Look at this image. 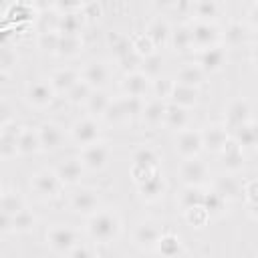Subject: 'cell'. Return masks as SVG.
I'll use <instances>...</instances> for the list:
<instances>
[{"label":"cell","mask_w":258,"mask_h":258,"mask_svg":"<svg viewBox=\"0 0 258 258\" xmlns=\"http://www.w3.org/2000/svg\"><path fill=\"white\" fill-rule=\"evenodd\" d=\"M67 258H97V254H95V250L91 248V246H85V244H79Z\"/></svg>","instance_id":"56"},{"label":"cell","mask_w":258,"mask_h":258,"mask_svg":"<svg viewBox=\"0 0 258 258\" xmlns=\"http://www.w3.org/2000/svg\"><path fill=\"white\" fill-rule=\"evenodd\" d=\"M56 99V93L52 89V85L44 79H36L30 81L24 89V101L28 103V107L36 109V111H44L48 109Z\"/></svg>","instance_id":"9"},{"label":"cell","mask_w":258,"mask_h":258,"mask_svg":"<svg viewBox=\"0 0 258 258\" xmlns=\"http://www.w3.org/2000/svg\"><path fill=\"white\" fill-rule=\"evenodd\" d=\"M103 121H105L107 125H111V127H119V125H125V123L131 121L129 115H127V111H125V107H123L121 97H115V99L111 101L109 109H107L105 115H103Z\"/></svg>","instance_id":"45"},{"label":"cell","mask_w":258,"mask_h":258,"mask_svg":"<svg viewBox=\"0 0 258 258\" xmlns=\"http://www.w3.org/2000/svg\"><path fill=\"white\" fill-rule=\"evenodd\" d=\"M220 157H222V165H224L226 173H232V175H238L244 169V165H246L244 149L234 139L228 141V145L224 147V151L220 153Z\"/></svg>","instance_id":"25"},{"label":"cell","mask_w":258,"mask_h":258,"mask_svg":"<svg viewBox=\"0 0 258 258\" xmlns=\"http://www.w3.org/2000/svg\"><path fill=\"white\" fill-rule=\"evenodd\" d=\"M204 208L210 212V218H220L226 214V208H228V202L210 185L208 191H206V200H204Z\"/></svg>","instance_id":"48"},{"label":"cell","mask_w":258,"mask_h":258,"mask_svg":"<svg viewBox=\"0 0 258 258\" xmlns=\"http://www.w3.org/2000/svg\"><path fill=\"white\" fill-rule=\"evenodd\" d=\"M69 208H71L73 214L89 218V216H93L95 212L101 210V196L93 187H79L71 194Z\"/></svg>","instance_id":"11"},{"label":"cell","mask_w":258,"mask_h":258,"mask_svg":"<svg viewBox=\"0 0 258 258\" xmlns=\"http://www.w3.org/2000/svg\"><path fill=\"white\" fill-rule=\"evenodd\" d=\"M111 75H113V69L107 60H101V58H93L89 62L83 64L81 69V79L93 89V91H103L109 81H111Z\"/></svg>","instance_id":"13"},{"label":"cell","mask_w":258,"mask_h":258,"mask_svg":"<svg viewBox=\"0 0 258 258\" xmlns=\"http://www.w3.org/2000/svg\"><path fill=\"white\" fill-rule=\"evenodd\" d=\"M20 125L16 121H8L0 125V157L4 161H10L18 155V135Z\"/></svg>","instance_id":"20"},{"label":"cell","mask_w":258,"mask_h":258,"mask_svg":"<svg viewBox=\"0 0 258 258\" xmlns=\"http://www.w3.org/2000/svg\"><path fill=\"white\" fill-rule=\"evenodd\" d=\"M113 157V147L109 141H97L93 145H87V147H81L79 151V159L83 163V167L87 171H103L107 169L109 161Z\"/></svg>","instance_id":"7"},{"label":"cell","mask_w":258,"mask_h":258,"mask_svg":"<svg viewBox=\"0 0 258 258\" xmlns=\"http://www.w3.org/2000/svg\"><path fill=\"white\" fill-rule=\"evenodd\" d=\"M85 232L95 244H101V246L113 244L119 240L123 232V218L115 208H109V206L101 208L99 212L87 218Z\"/></svg>","instance_id":"1"},{"label":"cell","mask_w":258,"mask_h":258,"mask_svg":"<svg viewBox=\"0 0 258 258\" xmlns=\"http://www.w3.org/2000/svg\"><path fill=\"white\" fill-rule=\"evenodd\" d=\"M161 236H163L161 224L151 218H145L135 224V228L131 232V244L141 252H151V250H157Z\"/></svg>","instance_id":"5"},{"label":"cell","mask_w":258,"mask_h":258,"mask_svg":"<svg viewBox=\"0 0 258 258\" xmlns=\"http://www.w3.org/2000/svg\"><path fill=\"white\" fill-rule=\"evenodd\" d=\"M171 28H173V26L167 22L165 16H155V18H151V20L147 22L145 32H147V36L153 40L155 48H165V46H169Z\"/></svg>","instance_id":"27"},{"label":"cell","mask_w":258,"mask_h":258,"mask_svg":"<svg viewBox=\"0 0 258 258\" xmlns=\"http://www.w3.org/2000/svg\"><path fill=\"white\" fill-rule=\"evenodd\" d=\"M83 16L85 18H99V16H103V6L99 2H87L85 10H83Z\"/></svg>","instance_id":"58"},{"label":"cell","mask_w":258,"mask_h":258,"mask_svg":"<svg viewBox=\"0 0 258 258\" xmlns=\"http://www.w3.org/2000/svg\"><path fill=\"white\" fill-rule=\"evenodd\" d=\"M206 191L208 187H191V185H183L177 196H175V204L177 208L181 210V214L189 208H198V206H204V200H206Z\"/></svg>","instance_id":"31"},{"label":"cell","mask_w":258,"mask_h":258,"mask_svg":"<svg viewBox=\"0 0 258 258\" xmlns=\"http://www.w3.org/2000/svg\"><path fill=\"white\" fill-rule=\"evenodd\" d=\"M28 185L32 189V194L38 198V200H56L60 194H62V181L60 177L56 175L54 169H48V167H42L38 171H34L28 179Z\"/></svg>","instance_id":"3"},{"label":"cell","mask_w":258,"mask_h":258,"mask_svg":"<svg viewBox=\"0 0 258 258\" xmlns=\"http://www.w3.org/2000/svg\"><path fill=\"white\" fill-rule=\"evenodd\" d=\"M175 89V79L169 75H159L155 79H151V97L159 99V101H169Z\"/></svg>","instance_id":"41"},{"label":"cell","mask_w":258,"mask_h":258,"mask_svg":"<svg viewBox=\"0 0 258 258\" xmlns=\"http://www.w3.org/2000/svg\"><path fill=\"white\" fill-rule=\"evenodd\" d=\"M58 42H60L58 30H38L36 34V46L44 54H56Z\"/></svg>","instance_id":"47"},{"label":"cell","mask_w":258,"mask_h":258,"mask_svg":"<svg viewBox=\"0 0 258 258\" xmlns=\"http://www.w3.org/2000/svg\"><path fill=\"white\" fill-rule=\"evenodd\" d=\"M177 177L183 185H191V187H208L212 181V171L210 165L200 159H181L179 167H177Z\"/></svg>","instance_id":"4"},{"label":"cell","mask_w":258,"mask_h":258,"mask_svg":"<svg viewBox=\"0 0 258 258\" xmlns=\"http://www.w3.org/2000/svg\"><path fill=\"white\" fill-rule=\"evenodd\" d=\"M44 240H46V246L58 254V256H69L79 244V232L67 224H52L46 234H44Z\"/></svg>","instance_id":"2"},{"label":"cell","mask_w":258,"mask_h":258,"mask_svg":"<svg viewBox=\"0 0 258 258\" xmlns=\"http://www.w3.org/2000/svg\"><path fill=\"white\" fill-rule=\"evenodd\" d=\"M85 4L87 2H71V0H58V2H52L50 10L56 14V16H67V14H83L85 10Z\"/></svg>","instance_id":"52"},{"label":"cell","mask_w":258,"mask_h":258,"mask_svg":"<svg viewBox=\"0 0 258 258\" xmlns=\"http://www.w3.org/2000/svg\"><path fill=\"white\" fill-rule=\"evenodd\" d=\"M157 252L161 258H179L185 252L181 236L175 232H163V236L159 238V244H157Z\"/></svg>","instance_id":"34"},{"label":"cell","mask_w":258,"mask_h":258,"mask_svg":"<svg viewBox=\"0 0 258 258\" xmlns=\"http://www.w3.org/2000/svg\"><path fill=\"white\" fill-rule=\"evenodd\" d=\"M224 28L212 20H191V36H194V52L208 50L222 44Z\"/></svg>","instance_id":"6"},{"label":"cell","mask_w":258,"mask_h":258,"mask_svg":"<svg viewBox=\"0 0 258 258\" xmlns=\"http://www.w3.org/2000/svg\"><path fill=\"white\" fill-rule=\"evenodd\" d=\"M81 81V71L73 69V67H60L56 71H52V75L48 77V83L52 85L56 95H69V91Z\"/></svg>","instance_id":"22"},{"label":"cell","mask_w":258,"mask_h":258,"mask_svg":"<svg viewBox=\"0 0 258 258\" xmlns=\"http://www.w3.org/2000/svg\"><path fill=\"white\" fill-rule=\"evenodd\" d=\"M117 64H119V69L127 75V73H135V71H141V64H143V58L141 56H137L135 52H133V48L127 52V54H123L121 58H117L115 60Z\"/></svg>","instance_id":"54"},{"label":"cell","mask_w":258,"mask_h":258,"mask_svg":"<svg viewBox=\"0 0 258 258\" xmlns=\"http://www.w3.org/2000/svg\"><path fill=\"white\" fill-rule=\"evenodd\" d=\"M2 16H4V24L12 22L16 28H20V26H28L36 22L40 18V10L36 2H10L6 4Z\"/></svg>","instance_id":"12"},{"label":"cell","mask_w":258,"mask_h":258,"mask_svg":"<svg viewBox=\"0 0 258 258\" xmlns=\"http://www.w3.org/2000/svg\"><path fill=\"white\" fill-rule=\"evenodd\" d=\"M18 52L14 50V46L10 42H2V50H0V77L8 79L16 67H18Z\"/></svg>","instance_id":"44"},{"label":"cell","mask_w":258,"mask_h":258,"mask_svg":"<svg viewBox=\"0 0 258 258\" xmlns=\"http://www.w3.org/2000/svg\"><path fill=\"white\" fill-rule=\"evenodd\" d=\"M173 149L181 159H194L200 157V153L204 151V139H202V131L187 127L179 133H175L173 137Z\"/></svg>","instance_id":"10"},{"label":"cell","mask_w":258,"mask_h":258,"mask_svg":"<svg viewBox=\"0 0 258 258\" xmlns=\"http://www.w3.org/2000/svg\"><path fill=\"white\" fill-rule=\"evenodd\" d=\"M131 48H133V52H135L137 56H141V58H147V56H151V54L157 52V48H155L153 40L147 36V32H137V34H133V36H131Z\"/></svg>","instance_id":"49"},{"label":"cell","mask_w":258,"mask_h":258,"mask_svg":"<svg viewBox=\"0 0 258 258\" xmlns=\"http://www.w3.org/2000/svg\"><path fill=\"white\" fill-rule=\"evenodd\" d=\"M228 62V48L224 44L208 48V50H200L196 52V64L206 73V75H216L220 73Z\"/></svg>","instance_id":"17"},{"label":"cell","mask_w":258,"mask_h":258,"mask_svg":"<svg viewBox=\"0 0 258 258\" xmlns=\"http://www.w3.org/2000/svg\"><path fill=\"white\" fill-rule=\"evenodd\" d=\"M254 258H258V254H256V256H254Z\"/></svg>","instance_id":"60"},{"label":"cell","mask_w":258,"mask_h":258,"mask_svg":"<svg viewBox=\"0 0 258 258\" xmlns=\"http://www.w3.org/2000/svg\"><path fill=\"white\" fill-rule=\"evenodd\" d=\"M248 56H250L252 67H254V69H258V40L250 44V52H248Z\"/></svg>","instance_id":"59"},{"label":"cell","mask_w":258,"mask_h":258,"mask_svg":"<svg viewBox=\"0 0 258 258\" xmlns=\"http://www.w3.org/2000/svg\"><path fill=\"white\" fill-rule=\"evenodd\" d=\"M69 137L79 147H87V145H93V143L101 141V123H99V119L89 117V115L77 119L69 127Z\"/></svg>","instance_id":"8"},{"label":"cell","mask_w":258,"mask_h":258,"mask_svg":"<svg viewBox=\"0 0 258 258\" xmlns=\"http://www.w3.org/2000/svg\"><path fill=\"white\" fill-rule=\"evenodd\" d=\"M22 210H26V200L22 191L16 187H4L0 194V214L12 218Z\"/></svg>","instance_id":"29"},{"label":"cell","mask_w":258,"mask_h":258,"mask_svg":"<svg viewBox=\"0 0 258 258\" xmlns=\"http://www.w3.org/2000/svg\"><path fill=\"white\" fill-rule=\"evenodd\" d=\"M165 191H167V179H165V175H163L161 169H159L153 177H149L145 183L137 185V194H139V198H141L145 204H155V202H159V200L165 196Z\"/></svg>","instance_id":"21"},{"label":"cell","mask_w":258,"mask_h":258,"mask_svg":"<svg viewBox=\"0 0 258 258\" xmlns=\"http://www.w3.org/2000/svg\"><path fill=\"white\" fill-rule=\"evenodd\" d=\"M183 220L187 226L196 228V230H202L204 226H208V222L212 220L210 218V212L204 208V206H198V208H189L183 212Z\"/></svg>","instance_id":"50"},{"label":"cell","mask_w":258,"mask_h":258,"mask_svg":"<svg viewBox=\"0 0 258 258\" xmlns=\"http://www.w3.org/2000/svg\"><path fill=\"white\" fill-rule=\"evenodd\" d=\"M38 226V218L32 210H22L16 216H12V234H30Z\"/></svg>","instance_id":"42"},{"label":"cell","mask_w":258,"mask_h":258,"mask_svg":"<svg viewBox=\"0 0 258 258\" xmlns=\"http://www.w3.org/2000/svg\"><path fill=\"white\" fill-rule=\"evenodd\" d=\"M85 16L83 14H67V16H58L56 20V30L58 34H83V26H85Z\"/></svg>","instance_id":"46"},{"label":"cell","mask_w":258,"mask_h":258,"mask_svg":"<svg viewBox=\"0 0 258 258\" xmlns=\"http://www.w3.org/2000/svg\"><path fill=\"white\" fill-rule=\"evenodd\" d=\"M246 24L250 30H258V2H252L246 12Z\"/></svg>","instance_id":"57"},{"label":"cell","mask_w":258,"mask_h":258,"mask_svg":"<svg viewBox=\"0 0 258 258\" xmlns=\"http://www.w3.org/2000/svg\"><path fill=\"white\" fill-rule=\"evenodd\" d=\"M113 97L103 89V91H93V95L89 97L87 105H85V111L89 117H95V119H103L105 111L109 109Z\"/></svg>","instance_id":"38"},{"label":"cell","mask_w":258,"mask_h":258,"mask_svg":"<svg viewBox=\"0 0 258 258\" xmlns=\"http://www.w3.org/2000/svg\"><path fill=\"white\" fill-rule=\"evenodd\" d=\"M167 105L165 101H159V99H145L143 103V111L139 115V121L145 129H157V127H163L165 123V113H167Z\"/></svg>","instance_id":"19"},{"label":"cell","mask_w":258,"mask_h":258,"mask_svg":"<svg viewBox=\"0 0 258 258\" xmlns=\"http://www.w3.org/2000/svg\"><path fill=\"white\" fill-rule=\"evenodd\" d=\"M252 107L244 97H236L226 105L224 111V125L230 129V133L238 127H244L248 123H252Z\"/></svg>","instance_id":"14"},{"label":"cell","mask_w":258,"mask_h":258,"mask_svg":"<svg viewBox=\"0 0 258 258\" xmlns=\"http://www.w3.org/2000/svg\"><path fill=\"white\" fill-rule=\"evenodd\" d=\"M141 71H143V73H145L149 79L159 77V75H161V54H159V52H155V54H151V56L143 58Z\"/></svg>","instance_id":"55"},{"label":"cell","mask_w":258,"mask_h":258,"mask_svg":"<svg viewBox=\"0 0 258 258\" xmlns=\"http://www.w3.org/2000/svg\"><path fill=\"white\" fill-rule=\"evenodd\" d=\"M232 139L242 147V149H254L258 147V125L252 121L244 127H238L232 131Z\"/></svg>","instance_id":"40"},{"label":"cell","mask_w":258,"mask_h":258,"mask_svg":"<svg viewBox=\"0 0 258 258\" xmlns=\"http://www.w3.org/2000/svg\"><path fill=\"white\" fill-rule=\"evenodd\" d=\"M83 48H85L83 34H60L56 56H60V58H75V56H79L83 52Z\"/></svg>","instance_id":"37"},{"label":"cell","mask_w":258,"mask_h":258,"mask_svg":"<svg viewBox=\"0 0 258 258\" xmlns=\"http://www.w3.org/2000/svg\"><path fill=\"white\" fill-rule=\"evenodd\" d=\"M250 42V28L246 22L242 20H230L224 26V34H222V44L226 48H238L242 44Z\"/></svg>","instance_id":"23"},{"label":"cell","mask_w":258,"mask_h":258,"mask_svg":"<svg viewBox=\"0 0 258 258\" xmlns=\"http://www.w3.org/2000/svg\"><path fill=\"white\" fill-rule=\"evenodd\" d=\"M200 101V89H194V87H183V85H177L175 83V89H173V95L169 99L171 105H177V107H183V109H194Z\"/></svg>","instance_id":"39"},{"label":"cell","mask_w":258,"mask_h":258,"mask_svg":"<svg viewBox=\"0 0 258 258\" xmlns=\"http://www.w3.org/2000/svg\"><path fill=\"white\" fill-rule=\"evenodd\" d=\"M191 123V115H189V109H183V107H177V105H167V113H165V123L163 127L173 131V133H179L183 129H187Z\"/></svg>","instance_id":"33"},{"label":"cell","mask_w":258,"mask_h":258,"mask_svg":"<svg viewBox=\"0 0 258 258\" xmlns=\"http://www.w3.org/2000/svg\"><path fill=\"white\" fill-rule=\"evenodd\" d=\"M133 165H141L147 169H161V153L153 145H139L133 151Z\"/></svg>","instance_id":"36"},{"label":"cell","mask_w":258,"mask_h":258,"mask_svg":"<svg viewBox=\"0 0 258 258\" xmlns=\"http://www.w3.org/2000/svg\"><path fill=\"white\" fill-rule=\"evenodd\" d=\"M177 85H183V87H194V89H200L206 81V73L196 64V60H189V62H183L179 69H177V75L173 77Z\"/></svg>","instance_id":"30"},{"label":"cell","mask_w":258,"mask_h":258,"mask_svg":"<svg viewBox=\"0 0 258 258\" xmlns=\"http://www.w3.org/2000/svg\"><path fill=\"white\" fill-rule=\"evenodd\" d=\"M105 42H107V46L111 48L115 60L121 58L123 54H127V52L131 50V38H129L127 34L119 32V30H111V32H107Z\"/></svg>","instance_id":"43"},{"label":"cell","mask_w":258,"mask_h":258,"mask_svg":"<svg viewBox=\"0 0 258 258\" xmlns=\"http://www.w3.org/2000/svg\"><path fill=\"white\" fill-rule=\"evenodd\" d=\"M224 12V4L218 0H198L191 2V20H212L218 22V16Z\"/></svg>","instance_id":"32"},{"label":"cell","mask_w":258,"mask_h":258,"mask_svg":"<svg viewBox=\"0 0 258 258\" xmlns=\"http://www.w3.org/2000/svg\"><path fill=\"white\" fill-rule=\"evenodd\" d=\"M169 48H173L179 54L194 52V36H191V22H179L171 28Z\"/></svg>","instance_id":"28"},{"label":"cell","mask_w":258,"mask_h":258,"mask_svg":"<svg viewBox=\"0 0 258 258\" xmlns=\"http://www.w3.org/2000/svg\"><path fill=\"white\" fill-rule=\"evenodd\" d=\"M54 171H56V175L60 177L62 185L77 187V185L81 183V179H83V175H85L87 169L83 167V163H81L79 157H69V159H62V161L54 167Z\"/></svg>","instance_id":"24"},{"label":"cell","mask_w":258,"mask_h":258,"mask_svg":"<svg viewBox=\"0 0 258 258\" xmlns=\"http://www.w3.org/2000/svg\"><path fill=\"white\" fill-rule=\"evenodd\" d=\"M38 137H40V147L42 151H58L62 145H64V139H67V131L60 123L56 121H44L38 125Z\"/></svg>","instance_id":"18"},{"label":"cell","mask_w":258,"mask_h":258,"mask_svg":"<svg viewBox=\"0 0 258 258\" xmlns=\"http://www.w3.org/2000/svg\"><path fill=\"white\" fill-rule=\"evenodd\" d=\"M38 151H42L40 137H38V127L24 125L20 129V135H18V155H34Z\"/></svg>","instance_id":"35"},{"label":"cell","mask_w":258,"mask_h":258,"mask_svg":"<svg viewBox=\"0 0 258 258\" xmlns=\"http://www.w3.org/2000/svg\"><path fill=\"white\" fill-rule=\"evenodd\" d=\"M244 200H246V204L250 206V210H252V214L254 216H258V177H252V179H248L246 183H244Z\"/></svg>","instance_id":"53"},{"label":"cell","mask_w":258,"mask_h":258,"mask_svg":"<svg viewBox=\"0 0 258 258\" xmlns=\"http://www.w3.org/2000/svg\"><path fill=\"white\" fill-rule=\"evenodd\" d=\"M91 95H93V89H91V87L81 79V81H79V83L69 91V95H67L64 99H67L71 105H75V107H81V105L85 107Z\"/></svg>","instance_id":"51"},{"label":"cell","mask_w":258,"mask_h":258,"mask_svg":"<svg viewBox=\"0 0 258 258\" xmlns=\"http://www.w3.org/2000/svg\"><path fill=\"white\" fill-rule=\"evenodd\" d=\"M200 131H202V139H204V149L210 153H216V155H220L224 151V147L228 145V141L232 139L230 129L220 121L208 123Z\"/></svg>","instance_id":"15"},{"label":"cell","mask_w":258,"mask_h":258,"mask_svg":"<svg viewBox=\"0 0 258 258\" xmlns=\"http://www.w3.org/2000/svg\"><path fill=\"white\" fill-rule=\"evenodd\" d=\"M119 87H121V95H125V97H133V99L145 101V97L151 95V79L143 71H135V73L123 75Z\"/></svg>","instance_id":"16"},{"label":"cell","mask_w":258,"mask_h":258,"mask_svg":"<svg viewBox=\"0 0 258 258\" xmlns=\"http://www.w3.org/2000/svg\"><path fill=\"white\" fill-rule=\"evenodd\" d=\"M212 187L230 204V202H236L240 198H244V185L238 181L236 175L232 173H224V175H218L214 181H212Z\"/></svg>","instance_id":"26"}]
</instances>
